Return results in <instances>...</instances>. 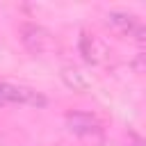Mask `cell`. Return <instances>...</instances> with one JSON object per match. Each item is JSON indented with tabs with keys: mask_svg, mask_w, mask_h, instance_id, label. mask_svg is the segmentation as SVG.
<instances>
[{
	"mask_svg": "<svg viewBox=\"0 0 146 146\" xmlns=\"http://www.w3.org/2000/svg\"><path fill=\"white\" fill-rule=\"evenodd\" d=\"M0 103L5 105H32V107H46L48 98L41 96L34 89L27 87H16L9 82H0Z\"/></svg>",
	"mask_w": 146,
	"mask_h": 146,
	"instance_id": "1",
	"label": "cell"
},
{
	"mask_svg": "<svg viewBox=\"0 0 146 146\" xmlns=\"http://www.w3.org/2000/svg\"><path fill=\"white\" fill-rule=\"evenodd\" d=\"M18 36H21L23 46L34 55L46 52L50 48V34L36 23H21L18 25Z\"/></svg>",
	"mask_w": 146,
	"mask_h": 146,
	"instance_id": "2",
	"label": "cell"
},
{
	"mask_svg": "<svg viewBox=\"0 0 146 146\" xmlns=\"http://www.w3.org/2000/svg\"><path fill=\"white\" fill-rule=\"evenodd\" d=\"M107 25H112L114 30L128 34V36H135L137 41H144V25L132 16V14H125V11H110L107 14Z\"/></svg>",
	"mask_w": 146,
	"mask_h": 146,
	"instance_id": "3",
	"label": "cell"
},
{
	"mask_svg": "<svg viewBox=\"0 0 146 146\" xmlns=\"http://www.w3.org/2000/svg\"><path fill=\"white\" fill-rule=\"evenodd\" d=\"M66 128L73 135H80V137H91V135L100 132L98 119L91 116V114H84V112H71V114H66Z\"/></svg>",
	"mask_w": 146,
	"mask_h": 146,
	"instance_id": "4",
	"label": "cell"
},
{
	"mask_svg": "<svg viewBox=\"0 0 146 146\" xmlns=\"http://www.w3.org/2000/svg\"><path fill=\"white\" fill-rule=\"evenodd\" d=\"M78 48H80V55L84 57V62H89V64H98V62L103 59V55H105L103 43H100L94 34H87V32L80 36Z\"/></svg>",
	"mask_w": 146,
	"mask_h": 146,
	"instance_id": "5",
	"label": "cell"
},
{
	"mask_svg": "<svg viewBox=\"0 0 146 146\" xmlns=\"http://www.w3.org/2000/svg\"><path fill=\"white\" fill-rule=\"evenodd\" d=\"M59 75H62L64 84L68 89H73V91H87L91 87V78L82 68H78V66H64Z\"/></svg>",
	"mask_w": 146,
	"mask_h": 146,
	"instance_id": "6",
	"label": "cell"
}]
</instances>
